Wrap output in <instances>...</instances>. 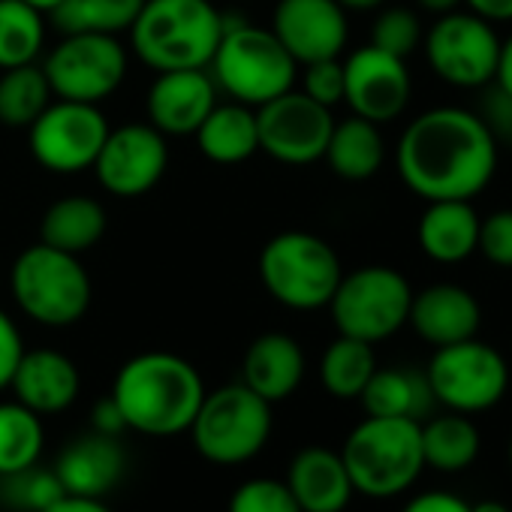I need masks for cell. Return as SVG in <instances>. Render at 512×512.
I'll use <instances>...</instances> for the list:
<instances>
[{
    "instance_id": "d590c367",
    "label": "cell",
    "mask_w": 512,
    "mask_h": 512,
    "mask_svg": "<svg viewBox=\"0 0 512 512\" xmlns=\"http://www.w3.org/2000/svg\"><path fill=\"white\" fill-rule=\"evenodd\" d=\"M422 22L413 10L407 7H389L380 10L374 25H371V46L395 55V58H410L419 46H422Z\"/></svg>"
},
{
    "instance_id": "484cf974",
    "label": "cell",
    "mask_w": 512,
    "mask_h": 512,
    "mask_svg": "<svg viewBox=\"0 0 512 512\" xmlns=\"http://www.w3.org/2000/svg\"><path fill=\"white\" fill-rule=\"evenodd\" d=\"M365 416L416 419L422 422L434 410V395L425 371L416 368H377L359 395Z\"/></svg>"
},
{
    "instance_id": "4dcf8cb0",
    "label": "cell",
    "mask_w": 512,
    "mask_h": 512,
    "mask_svg": "<svg viewBox=\"0 0 512 512\" xmlns=\"http://www.w3.org/2000/svg\"><path fill=\"white\" fill-rule=\"evenodd\" d=\"M374 371H377L374 344H365L347 335H338L323 350V359H320V383L332 398H341V401H359Z\"/></svg>"
},
{
    "instance_id": "8d00e7d4",
    "label": "cell",
    "mask_w": 512,
    "mask_h": 512,
    "mask_svg": "<svg viewBox=\"0 0 512 512\" xmlns=\"http://www.w3.org/2000/svg\"><path fill=\"white\" fill-rule=\"evenodd\" d=\"M226 512H302V506L296 503L284 479L253 476L235 485Z\"/></svg>"
},
{
    "instance_id": "cb8c5ba5",
    "label": "cell",
    "mask_w": 512,
    "mask_h": 512,
    "mask_svg": "<svg viewBox=\"0 0 512 512\" xmlns=\"http://www.w3.org/2000/svg\"><path fill=\"white\" fill-rule=\"evenodd\" d=\"M419 250L440 266L464 263L479 244V214L470 199H437L425 202L416 226Z\"/></svg>"
},
{
    "instance_id": "30bf717a",
    "label": "cell",
    "mask_w": 512,
    "mask_h": 512,
    "mask_svg": "<svg viewBox=\"0 0 512 512\" xmlns=\"http://www.w3.org/2000/svg\"><path fill=\"white\" fill-rule=\"evenodd\" d=\"M40 67L55 100L100 106L124 85L130 49L109 34H64Z\"/></svg>"
},
{
    "instance_id": "d6a6232c",
    "label": "cell",
    "mask_w": 512,
    "mask_h": 512,
    "mask_svg": "<svg viewBox=\"0 0 512 512\" xmlns=\"http://www.w3.org/2000/svg\"><path fill=\"white\" fill-rule=\"evenodd\" d=\"M46 52V16L25 0H0V70L37 64Z\"/></svg>"
},
{
    "instance_id": "277c9868",
    "label": "cell",
    "mask_w": 512,
    "mask_h": 512,
    "mask_svg": "<svg viewBox=\"0 0 512 512\" xmlns=\"http://www.w3.org/2000/svg\"><path fill=\"white\" fill-rule=\"evenodd\" d=\"M208 73L226 100L260 109L263 103L296 88L299 64L272 34L250 22H226L211 55Z\"/></svg>"
},
{
    "instance_id": "d6986e66",
    "label": "cell",
    "mask_w": 512,
    "mask_h": 512,
    "mask_svg": "<svg viewBox=\"0 0 512 512\" xmlns=\"http://www.w3.org/2000/svg\"><path fill=\"white\" fill-rule=\"evenodd\" d=\"M10 392L16 401H22L43 419L58 416L79 401L82 371L61 350H52V347L25 350L10 380Z\"/></svg>"
},
{
    "instance_id": "44dd1931",
    "label": "cell",
    "mask_w": 512,
    "mask_h": 512,
    "mask_svg": "<svg viewBox=\"0 0 512 512\" xmlns=\"http://www.w3.org/2000/svg\"><path fill=\"white\" fill-rule=\"evenodd\" d=\"M308 359L302 344L287 332H266L250 341L241 359V383L272 407L293 398L305 380Z\"/></svg>"
},
{
    "instance_id": "5bb4252c",
    "label": "cell",
    "mask_w": 512,
    "mask_h": 512,
    "mask_svg": "<svg viewBox=\"0 0 512 512\" xmlns=\"http://www.w3.org/2000/svg\"><path fill=\"white\" fill-rule=\"evenodd\" d=\"M256 127L260 151L272 160L284 166H311L326 154L335 115L299 88H290L256 109Z\"/></svg>"
},
{
    "instance_id": "f546056e",
    "label": "cell",
    "mask_w": 512,
    "mask_h": 512,
    "mask_svg": "<svg viewBox=\"0 0 512 512\" xmlns=\"http://www.w3.org/2000/svg\"><path fill=\"white\" fill-rule=\"evenodd\" d=\"M43 449H46L43 416L16 398L0 401V476L40 464Z\"/></svg>"
},
{
    "instance_id": "bcb514c9",
    "label": "cell",
    "mask_w": 512,
    "mask_h": 512,
    "mask_svg": "<svg viewBox=\"0 0 512 512\" xmlns=\"http://www.w3.org/2000/svg\"><path fill=\"white\" fill-rule=\"evenodd\" d=\"M494 82L512 97V34H509L506 40H500V55H497Z\"/></svg>"
},
{
    "instance_id": "f6af8a7d",
    "label": "cell",
    "mask_w": 512,
    "mask_h": 512,
    "mask_svg": "<svg viewBox=\"0 0 512 512\" xmlns=\"http://www.w3.org/2000/svg\"><path fill=\"white\" fill-rule=\"evenodd\" d=\"M40 512H112V506L103 497H79V494H64L52 506Z\"/></svg>"
},
{
    "instance_id": "ffe728a7",
    "label": "cell",
    "mask_w": 512,
    "mask_h": 512,
    "mask_svg": "<svg viewBox=\"0 0 512 512\" xmlns=\"http://www.w3.org/2000/svg\"><path fill=\"white\" fill-rule=\"evenodd\" d=\"M407 326H413V332L434 350L449 347V344L470 341L479 335L482 305L461 284H449V281L431 284L413 293Z\"/></svg>"
},
{
    "instance_id": "3957f363",
    "label": "cell",
    "mask_w": 512,
    "mask_h": 512,
    "mask_svg": "<svg viewBox=\"0 0 512 512\" xmlns=\"http://www.w3.org/2000/svg\"><path fill=\"white\" fill-rule=\"evenodd\" d=\"M226 16L211 0H145L130 25V52L154 73L208 70Z\"/></svg>"
},
{
    "instance_id": "e0dca14e",
    "label": "cell",
    "mask_w": 512,
    "mask_h": 512,
    "mask_svg": "<svg viewBox=\"0 0 512 512\" xmlns=\"http://www.w3.org/2000/svg\"><path fill=\"white\" fill-rule=\"evenodd\" d=\"M272 34L293 55L299 67L341 58L350 40L347 10L338 0H278L272 13Z\"/></svg>"
},
{
    "instance_id": "d4e9b609",
    "label": "cell",
    "mask_w": 512,
    "mask_h": 512,
    "mask_svg": "<svg viewBox=\"0 0 512 512\" xmlns=\"http://www.w3.org/2000/svg\"><path fill=\"white\" fill-rule=\"evenodd\" d=\"M199 151L217 163V166H235L250 160L256 151H260V127H256V109L226 100L217 103L205 121L199 124V130L193 133Z\"/></svg>"
},
{
    "instance_id": "e575fe53",
    "label": "cell",
    "mask_w": 512,
    "mask_h": 512,
    "mask_svg": "<svg viewBox=\"0 0 512 512\" xmlns=\"http://www.w3.org/2000/svg\"><path fill=\"white\" fill-rule=\"evenodd\" d=\"M67 491L61 485V479L55 476L52 467L34 464L28 470L0 476V500H4L10 509L16 512H40L46 506H52L55 500H61Z\"/></svg>"
},
{
    "instance_id": "1f68e13d",
    "label": "cell",
    "mask_w": 512,
    "mask_h": 512,
    "mask_svg": "<svg viewBox=\"0 0 512 512\" xmlns=\"http://www.w3.org/2000/svg\"><path fill=\"white\" fill-rule=\"evenodd\" d=\"M55 100L40 64L0 70V124L10 130H28L46 106Z\"/></svg>"
},
{
    "instance_id": "ac0fdd59",
    "label": "cell",
    "mask_w": 512,
    "mask_h": 512,
    "mask_svg": "<svg viewBox=\"0 0 512 512\" xmlns=\"http://www.w3.org/2000/svg\"><path fill=\"white\" fill-rule=\"evenodd\" d=\"M217 85L208 70L157 73L145 94L148 124L169 136H193L205 115L217 106Z\"/></svg>"
},
{
    "instance_id": "9a60e30c",
    "label": "cell",
    "mask_w": 512,
    "mask_h": 512,
    "mask_svg": "<svg viewBox=\"0 0 512 512\" xmlns=\"http://www.w3.org/2000/svg\"><path fill=\"white\" fill-rule=\"evenodd\" d=\"M169 166V142L148 121L109 127V136L91 166L100 187L118 199L145 196L160 184Z\"/></svg>"
},
{
    "instance_id": "c3c4849f",
    "label": "cell",
    "mask_w": 512,
    "mask_h": 512,
    "mask_svg": "<svg viewBox=\"0 0 512 512\" xmlns=\"http://www.w3.org/2000/svg\"><path fill=\"white\" fill-rule=\"evenodd\" d=\"M338 4L347 10V13H371V10H380L386 0H338Z\"/></svg>"
},
{
    "instance_id": "60d3db41",
    "label": "cell",
    "mask_w": 512,
    "mask_h": 512,
    "mask_svg": "<svg viewBox=\"0 0 512 512\" xmlns=\"http://www.w3.org/2000/svg\"><path fill=\"white\" fill-rule=\"evenodd\" d=\"M482 91V106H479V118L485 121V127L497 136V139H506L509 127H512V97L497 85V82H488L479 88Z\"/></svg>"
},
{
    "instance_id": "7402d4cb",
    "label": "cell",
    "mask_w": 512,
    "mask_h": 512,
    "mask_svg": "<svg viewBox=\"0 0 512 512\" xmlns=\"http://www.w3.org/2000/svg\"><path fill=\"white\" fill-rule=\"evenodd\" d=\"M67 494L79 497H106L127 470V452L118 437L85 434L61 449L52 464Z\"/></svg>"
},
{
    "instance_id": "816d5d0a",
    "label": "cell",
    "mask_w": 512,
    "mask_h": 512,
    "mask_svg": "<svg viewBox=\"0 0 512 512\" xmlns=\"http://www.w3.org/2000/svg\"><path fill=\"white\" fill-rule=\"evenodd\" d=\"M506 455H509V467H512V434H509V449H506Z\"/></svg>"
},
{
    "instance_id": "f5cc1de1",
    "label": "cell",
    "mask_w": 512,
    "mask_h": 512,
    "mask_svg": "<svg viewBox=\"0 0 512 512\" xmlns=\"http://www.w3.org/2000/svg\"><path fill=\"white\" fill-rule=\"evenodd\" d=\"M506 142H509V148H512V127H509V133H506Z\"/></svg>"
},
{
    "instance_id": "7bdbcfd3",
    "label": "cell",
    "mask_w": 512,
    "mask_h": 512,
    "mask_svg": "<svg viewBox=\"0 0 512 512\" xmlns=\"http://www.w3.org/2000/svg\"><path fill=\"white\" fill-rule=\"evenodd\" d=\"M91 431L106 434V437H121V434L127 431L124 416H121L118 404L112 401V395L100 398V401L91 407Z\"/></svg>"
},
{
    "instance_id": "4fadbf2b",
    "label": "cell",
    "mask_w": 512,
    "mask_h": 512,
    "mask_svg": "<svg viewBox=\"0 0 512 512\" xmlns=\"http://www.w3.org/2000/svg\"><path fill=\"white\" fill-rule=\"evenodd\" d=\"M109 136V118L100 106L52 100L28 127L31 157L55 175L88 172Z\"/></svg>"
},
{
    "instance_id": "7c38bea8",
    "label": "cell",
    "mask_w": 512,
    "mask_h": 512,
    "mask_svg": "<svg viewBox=\"0 0 512 512\" xmlns=\"http://www.w3.org/2000/svg\"><path fill=\"white\" fill-rule=\"evenodd\" d=\"M422 46L428 67L440 82L473 91L494 82L500 37L491 22L473 16L470 10L437 16V22L422 37Z\"/></svg>"
},
{
    "instance_id": "2e32d148",
    "label": "cell",
    "mask_w": 512,
    "mask_h": 512,
    "mask_svg": "<svg viewBox=\"0 0 512 512\" xmlns=\"http://www.w3.org/2000/svg\"><path fill=\"white\" fill-rule=\"evenodd\" d=\"M413 79L404 58H395L377 46H359L344 58V103L353 115L389 124L410 106Z\"/></svg>"
},
{
    "instance_id": "74e56055",
    "label": "cell",
    "mask_w": 512,
    "mask_h": 512,
    "mask_svg": "<svg viewBox=\"0 0 512 512\" xmlns=\"http://www.w3.org/2000/svg\"><path fill=\"white\" fill-rule=\"evenodd\" d=\"M302 94L317 100L326 109H335L344 103V61L341 58H326L302 67Z\"/></svg>"
},
{
    "instance_id": "ba28073f",
    "label": "cell",
    "mask_w": 512,
    "mask_h": 512,
    "mask_svg": "<svg viewBox=\"0 0 512 512\" xmlns=\"http://www.w3.org/2000/svg\"><path fill=\"white\" fill-rule=\"evenodd\" d=\"M275 431V413L266 398L241 380L205 392L193 425V449L217 467H241L260 455Z\"/></svg>"
},
{
    "instance_id": "681fc988",
    "label": "cell",
    "mask_w": 512,
    "mask_h": 512,
    "mask_svg": "<svg viewBox=\"0 0 512 512\" xmlns=\"http://www.w3.org/2000/svg\"><path fill=\"white\" fill-rule=\"evenodd\" d=\"M25 4L28 7H34L37 13H43V16H52L61 4H64V0H25Z\"/></svg>"
},
{
    "instance_id": "f1b7e54d",
    "label": "cell",
    "mask_w": 512,
    "mask_h": 512,
    "mask_svg": "<svg viewBox=\"0 0 512 512\" xmlns=\"http://www.w3.org/2000/svg\"><path fill=\"white\" fill-rule=\"evenodd\" d=\"M419 431L425 467H434L440 473H461L482 452L479 428L464 413L446 410L440 416H428V422H419Z\"/></svg>"
},
{
    "instance_id": "6da1fadb",
    "label": "cell",
    "mask_w": 512,
    "mask_h": 512,
    "mask_svg": "<svg viewBox=\"0 0 512 512\" xmlns=\"http://www.w3.org/2000/svg\"><path fill=\"white\" fill-rule=\"evenodd\" d=\"M497 160V136L473 109L461 106H437L416 115L395 148L401 181L425 202H473L491 184Z\"/></svg>"
},
{
    "instance_id": "52a82bcc",
    "label": "cell",
    "mask_w": 512,
    "mask_h": 512,
    "mask_svg": "<svg viewBox=\"0 0 512 512\" xmlns=\"http://www.w3.org/2000/svg\"><path fill=\"white\" fill-rule=\"evenodd\" d=\"M266 293L290 311H320L332 302L344 266L335 247L305 229H287L269 238L256 260Z\"/></svg>"
},
{
    "instance_id": "836d02e7",
    "label": "cell",
    "mask_w": 512,
    "mask_h": 512,
    "mask_svg": "<svg viewBox=\"0 0 512 512\" xmlns=\"http://www.w3.org/2000/svg\"><path fill=\"white\" fill-rule=\"evenodd\" d=\"M145 0H64L52 13L61 34H109L121 37L136 22Z\"/></svg>"
},
{
    "instance_id": "603a6c76",
    "label": "cell",
    "mask_w": 512,
    "mask_h": 512,
    "mask_svg": "<svg viewBox=\"0 0 512 512\" xmlns=\"http://www.w3.org/2000/svg\"><path fill=\"white\" fill-rule=\"evenodd\" d=\"M302 512H344L356 494L344 458L329 446H305L299 449L284 476Z\"/></svg>"
},
{
    "instance_id": "7dc6e473",
    "label": "cell",
    "mask_w": 512,
    "mask_h": 512,
    "mask_svg": "<svg viewBox=\"0 0 512 512\" xmlns=\"http://www.w3.org/2000/svg\"><path fill=\"white\" fill-rule=\"evenodd\" d=\"M416 4H419V10H425V13L446 16V13H452V10L464 7V0H416Z\"/></svg>"
},
{
    "instance_id": "f35d334b",
    "label": "cell",
    "mask_w": 512,
    "mask_h": 512,
    "mask_svg": "<svg viewBox=\"0 0 512 512\" xmlns=\"http://www.w3.org/2000/svg\"><path fill=\"white\" fill-rule=\"evenodd\" d=\"M476 253H482L491 266L512 269V208H497L488 217H479Z\"/></svg>"
},
{
    "instance_id": "8992f818",
    "label": "cell",
    "mask_w": 512,
    "mask_h": 512,
    "mask_svg": "<svg viewBox=\"0 0 512 512\" xmlns=\"http://www.w3.org/2000/svg\"><path fill=\"white\" fill-rule=\"evenodd\" d=\"M10 293L31 323L67 329L88 314L94 287L76 253L37 241L16 256L10 269Z\"/></svg>"
},
{
    "instance_id": "4316f807",
    "label": "cell",
    "mask_w": 512,
    "mask_h": 512,
    "mask_svg": "<svg viewBox=\"0 0 512 512\" xmlns=\"http://www.w3.org/2000/svg\"><path fill=\"white\" fill-rule=\"evenodd\" d=\"M106 208L85 193H70L52 202L40 220V241L82 256L106 235Z\"/></svg>"
},
{
    "instance_id": "7a4b0ae2",
    "label": "cell",
    "mask_w": 512,
    "mask_h": 512,
    "mask_svg": "<svg viewBox=\"0 0 512 512\" xmlns=\"http://www.w3.org/2000/svg\"><path fill=\"white\" fill-rule=\"evenodd\" d=\"M205 392V380L193 362L178 353L148 350L118 368L109 395L127 431L163 440L187 434Z\"/></svg>"
},
{
    "instance_id": "ee69618b",
    "label": "cell",
    "mask_w": 512,
    "mask_h": 512,
    "mask_svg": "<svg viewBox=\"0 0 512 512\" xmlns=\"http://www.w3.org/2000/svg\"><path fill=\"white\" fill-rule=\"evenodd\" d=\"M464 7L491 25L512 22V0H464Z\"/></svg>"
},
{
    "instance_id": "b9f144b4",
    "label": "cell",
    "mask_w": 512,
    "mask_h": 512,
    "mask_svg": "<svg viewBox=\"0 0 512 512\" xmlns=\"http://www.w3.org/2000/svg\"><path fill=\"white\" fill-rule=\"evenodd\" d=\"M401 512H470V503L452 491L434 488V491H422V494L410 497Z\"/></svg>"
},
{
    "instance_id": "f907efd6",
    "label": "cell",
    "mask_w": 512,
    "mask_h": 512,
    "mask_svg": "<svg viewBox=\"0 0 512 512\" xmlns=\"http://www.w3.org/2000/svg\"><path fill=\"white\" fill-rule=\"evenodd\" d=\"M470 512H509V506L500 500H479V503H470Z\"/></svg>"
},
{
    "instance_id": "ab89813d",
    "label": "cell",
    "mask_w": 512,
    "mask_h": 512,
    "mask_svg": "<svg viewBox=\"0 0 512 512\" xmlns=\"http://www.w3.org/2000/svg\"><path fill=\"white\" fill-rule=\"evenodd\" d=\"M25 350L28 347H25L22 329L4 308H0V392L10 389V380H13L16 365L25 356Z\"/></svg>"
},
{
    "instance_id": "5b68a950",
    "label": "cell",
    "mask_w": 512,
    "mask_h": 512,
    "mask_svg": "<svg viewBox=\"0 0 512 512\" xmlns=\"http://www.w3.org/2000/svg\"><path fill=\"white\" fill-rule=\"evenodd\" d=\"M356 494L389 500L416 485L425 470L422 431L416 419L365 416L341 446Z\"/></svg>"
},
{
    "instance_id": "9c48e42d",
    "label": "cell",
    "mask_w": 512,
    "mask_h": 512,
    "mask_svg": "<svg viewBox=\"0 0 512 512\" xmlns=\"http://www.w3.org/2000/svg\"><path fill=\"white\" fill-rule=\"evenodd\" d=\"M413 302L410 281L392 266H362L344 272L332 302L326 305L338 335L380 344L407 326Z\"/></svg>"
},
{
    "instance_id": "8fae6325",
    "label": "cell",
    "mask_w": 512,
    "mask_h": 512,
    "mask_svg": "<svg viewBox=\"0 0 512 512\" xmlns=\"http://www.w3.org/2000/svg\"><path fill=\"white\" fill-rule=\"evenodd\" d=\"M425 377L434 404L464 416L497 407L509 389L506 359L479 338L437 347L425 368Z\"/></svg>"
},
{
    "instance_id": "83f0119b",
    "label": "cell",
    "mask_w": 512,
    "mask_h": 512,
    "mask_svg": "<svg viewBox=\"0 0 512 512\" xmlns=\"http://www.w3.org/2000/svg\"><path fill=\"white\" fill-rule=\"evenodd\" d=\"M323 160L344 181H368V178H374L383 169V160H386V139L380 133V124L365 121L359 115L335 121Z\"/></svg>"
}]
</instances>
